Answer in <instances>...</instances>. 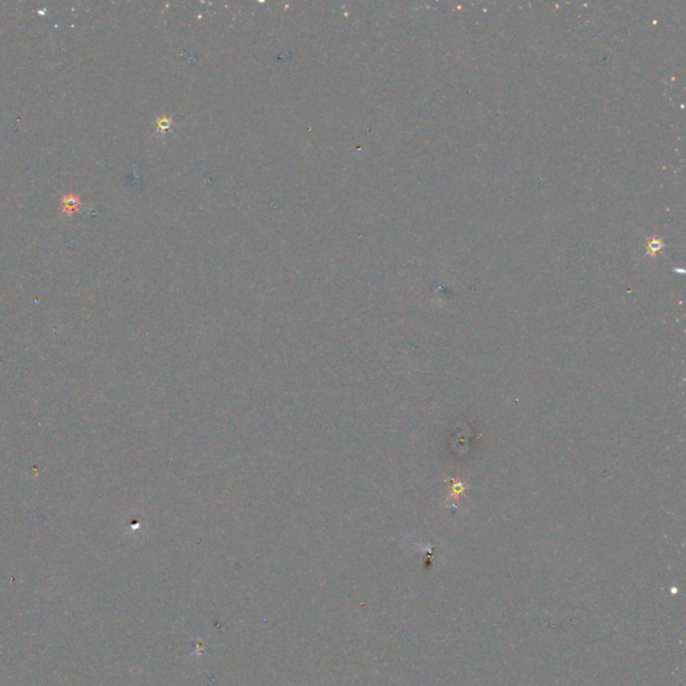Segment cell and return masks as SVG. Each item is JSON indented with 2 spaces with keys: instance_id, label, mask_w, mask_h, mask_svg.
Instances as JSON below:
<instances>
[{
  "instance_id": "6da1fadb",
  "label": "cell",
  "mask_w": 686,
  "mask_h": 686,
  "mask_svg": "<svg viewBox=\"0 0 686 686\" xmlns=\"http://www.w3.org/2000/svg\"><path fill=\"white\" fill-rule=\"evenodd\" d=\"M82 207V202L77 195H67L62 199L61 208L62 213L66 216H73L77 213Z\"/></svg>"
}]
</instances>
